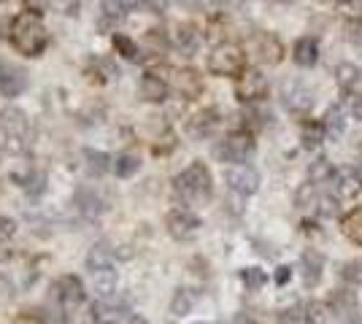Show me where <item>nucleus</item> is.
<instances>
[{"mask_svg": "<svg viewBox=\"0 0 362 324\" xmlns=\"http://www.w3.org/2000/svg\"><path fill=\"white\" fill-rule=\"evenodd\" d=\"M216 127H219V114H216V108H203V111H197L195 116H189V122H187L189 136L197 140L209 138Z\"/></svg>", "mask_w": 362, "mask_h": 324, "instance_id": "obj_19", "label": "nucleus"}, {"mask_svg": "<svg viewBox=\"0 0 362 324\" xmlns=\"http://www.w3.org/2000/svg\"><path fill=\"white\" fill-rule=\"evenodd\" d=\"M360 152H362V143H360Z\"/></svg>", "mask_w": 362, "mask_h": 324, "instance_id": "obj_52", "label": "nucleus"}, {"mask_svg": "<svg viewBox=\"0 0 362 324\" xmlns=\"http://www.w3.org/2000/svg\"><path fill=\"white\" fill-rule=\"evenodd\" d=\"M76 205H78V211H81V214L90 216V219L100 216L108 208L106 200H103L95 189H78V195H76Z\"/></svg>", "mask_w": 362, "mask_h": 324, "instance_id": "obj_22", "label": "nucleus"}, {"mask_svg": "<svg viewBox=\"0 0 362 324\" xmlns=\"http://www.w3.org/2000/svg\"><path fill=\"white\" fill-rule=\"evenodd\" d=\"M206 3H209V6H216V8H219V6H225L227 0H206Z\"/></svg>", "mask_w": 362, "mask_h": 324, "instance_id": "obj_51", "label": "nucleus"}, {"mask_svg": "<svg viewBox=\"0 0 362 324\" xmlns=\"http://www.w3.org/2000/svg\"><path fill=\"white\" fill-rule=\"evenodd\" d=\"M54 6L60 8L65 16H76L78 14V6H81V0H54Z\"/></svg>", "mask_w": 362, "mask_h": 324, "instance_id": "obj_43", "label": "nucleus"}, {"mask_svg": "<svg viewBox=\"0 0 362 324\" xmlns=\"http://www.w3.org/2000/svg\"><path fill=\"white\" fill-rule=\"evenodd\" d=\"M46 184H49V176H46V170H41V168H30V170H28V176L22 179L25 192H28V195H33V198L44 195Z\"/></svg>", "mask_w": 362, "mask_h": 324, "instance_id": "obj_32", "label": "nucleus"}, {"mask_svg": "<svg viewBox=\"0 0 362 324\" xmlns=\"http://www.w3.org/2000/svg\"><path fill=\"white\" fill-rule=\"evenodd\" d=\"M84 162L92 176H106L108 170H114V157L100 152V149H84Z\"/></svg>", "mask_w": 362, "mask_h": 324, "instance_id": "obj_24", "label": "nucleus"}, {"mask_svg": "<svg viewBox=\"0 0 362 324\" xmlns=\"http://www.w3.org/2000/svg\"><path fill=\"white\" fill-rule=\"evenodd\" d=\"M252 155H255V136L249 130H243V127L227 133L225 140L216 149V157L222 162H233V165H243Z\"/></svg>", "mask_w": 362, "mask_h": 324, "instance_id": "obj_4", "label": "nucleus"}, {"mask_svg": "<svg viewBox=\"0 0 362 324\" xmlns=\"http://www.w3.org/2000/svg\"><path fill=\"white\" fill-rule=\"evenodd\" d=\"M335 78H338V84L346 90V92H360V84H362V73L360 68H354V65H338V71H335Z\"/></svg>", "mask_w": 362, "mask_h": 324, "instance_id": "obj_29", "label": "nucleus"}, {"mask_svg": "<svg viewBox=\"0 0 362 324\" xmlns=\"http://www.w3.org/2000/svg\"><path fill=\"white\" fill-rule=\"evenodd\" d=\"M8 38H11V47L25 57H41L44 49L49 47L46 25L41 22V16L30 14V11H22V14L14 16Z\"/></svg>", "mask_w": 362, "mask_h": 324, "instance_id": "obj_1", "label": "nucleus"}, {"mask_svg": "<svg viewBox=\"0 0 362 324\" xmlns=\"http://www.w3.org/2000/svg\"><path fill=\"white\" fill-rule=\"evenodd\" d=\"M319 192H317V184H300L298 186V192H295V205L300 208V211H317L319 208Z\"/></svg>", "mask_w": 362, "mask_h": 324, "instance_id": "obj_31", "label": "nucleus"}, {"mask_svg": "<svg viewBox=\"0 0 362 324\" xmlns=\"http://www.w3.org/2000/svg\"><path fill=\"white\" fill-rule=\"evenodd\" d=\"M268 78L262 71H257V68H246L238 81H235V97L241 100V103H257V100H262L265 95H268Z\"/></svg>", "mask_w": 362, "mask_h": 324, "instance_id": "obj_6", "label": "nucleus"}, {"mask_svg": "<svg viewBox=\"0 0 362 324\" xmlns=\"http://www.w3.org/2000/svg\"><path fill=\"white\" fill-rule=\"evenodd\" d=\"M124 16H127V3L124 0H103L98 19H95V28L103 35H114V32H119V25L124 22Z\"/></svg>", "mask_w": 362, "mask_h": 324, "instance_id": "obj_9", "label": "nucleus"}, {"mask_svg": "<svg viewBox=\"0 0 362 324\" xmlns=\"http://www.w3.org/2000/svg\"><path fill=\"white\" fill-rule=\"evenodd\" d=\"M233 324H255V322H252L249 316H238V319H235V322H233Z\"/></svg>", "mask_w": 362, "mask_h": 324, "instance_id": "obj_50", "label": "nucleus"}, {"mask_svg": "<svg viewBox=\"0 0 362 324\" xmlns=\"http://www.w3.org/2000/svg\"><path fill=\"white\" fill-rule=\"evenodd\" d=\"M90 287L92 292L98 294V300H106V297H114L117 294V273H114V268H106V270H95L90 273Z\"/></svg>", "mask_w": 362, "mask_h": 324, "instance_id": "obj_20", "label": "nucleus"}, {"mask_svg": "<svg viewBox=\"0 0 362 324\" xmlns=\"http://www.w3.org/2000/svg\"><path fill=\"white\" fill-rule=\"evenodd\" d=\"M28 90V73L19 65H3L0 71V95L3 97H19Z\"/></svg>", "mask_w": 362, "mask_h": 324, "instance_id": "obj_14", "label": "nucleus"}, {"mask_svg": "<svg viewBox=\"0 0 362 324\" xmlns=\"http://www.w3.org/2000/svg\"><path fill=\"white\" fill-rule=\"evenodd\" d=\"M0 3H6V0H0Z\"/></svg>", "mask_w": 362, "mask_h": 324, "instance_id": "obj_53", "label": "nucleus"}, {"mask_svg": "<svg viewBox=\"0 0 362 324\" xmlns=\"http://www.w3.org/2000/svg\"><path fill=\"white\" fill-rule=\"evenodd\" d=\"M327 127H330L332 133H341V130H344V119H341V111H335V108H332L330 114H327Z\"/></svg>", "mask_w": 362, "mask_h": 324, "instance_id": "obj_45", "label": "nucleus"}, {"mask_svg": "<svg viewBox=\"0 0 362 324\" xmlns=\"http://www.w3.org/2000/svg\"><path fill=\"white\" fill-rule=\"evenodd\" d=\"M84 73H87V81L108 84V81H114V78L122 76V68L117 65V60H111V57H106V54H100V57H92Z\"/></svg>", "mask_w": 362, "mask_h": 324, "instance_id": "obj_16", "label": "nucleus"}, {"mask_svg": "<svg viewBox=\"0 0 362 324\" xmlns=\"http://www.w3.org/2000/svg\"><path fill=\"white\" fill-rule=\"evenodd\" d=\"M22 3H25V11L41 16V14H46V11L52 8V3H54V0H22Z\"/></svg>", "mask_w": 362, "mask_h": 324, "instance_id": "obj_41", "label": "nucleus"}, {"mask_svg": "<svg viewBox=\"0 0 362 324\" xmlns=\"http://www.w3.org/2000/svg\"><path fill=\"white\" fill-rule=\"evenodd\" d=\"M54 297L65 311H74L87 300V287L78 276L68 273V276H60L54 281Z\"/></svg>", "mask_w": 362, "mask_h": 324, "instance_id": "obj_7", "label": "nucleus"}, {"mask_svg": "<svg viewBox=\"0 0 362 324\" xmlns=\"http://www.w3.org/2000/svg\"><path fill=\"white\" fill-rule=\"evenodd\" d=\"M335 168L330 165V160H317L311 168H308V176H311V181H330Z\"/></svg>", "mask_w": 362, "mask_h": 324, "instance_id": "obj_37", "label": "nucleus"}, {"mask_svg": "<svg viewBox=\"0 0 362 324\" xmlns=\"http://www.w3.org/2000/svg\"><path fill=\"white\" fill-rule=\"evenodd\" d=\"M225 181L233 192L246 198V195H255L259 189V173L252 165H233L225 170Z\"/></svg>", "mask_w": 362, "mask_h": 324, "instance_id": "obj_10", "label": "nucleus"}, {"mask_svg": "<svg viewBox=\"0 0 362 324\" xmlns=\"http://www.w3.org/2000/svg\"><path fill=\"white\" fill-rule=\"evenodd\" d=\"M168 92H170V84H168V81L160 76V73L149 71V73H144V76H141V84H138V95H141L146 103H165Z\"/></svg>", "mask_w": 362, "mask_h": 324, "instance_id": "obj_13", "label": "nucleus"}, {"mask_svg": "<svg viewBox=\"0 0 362 324\" xmlns=\"http://www.w3.org/2000/svg\"><path fill=\"white\" fill-rule=\"evenodd\" d=\"M173 149H176V136H173L170 130H165V133H163V138H157V143L151 146V152H154V155H160V157L170 155Z\"/></svg>", "mask_w": 362, "mask_h": 324, "instance_id": "obj_39", "label": "nucleus"}, {"mask_svg": "<svg viewBox=\"0 0 362 324\" xmlns=\"http://www.w3.org/2000/svg\"><path fill=\"white\" fill-rule=\"evenodd\" d=\"M111 263H114V251H111L108 244H95V246L87 251V260H84V265H87L90 273H95V270H106V268H111Z\"/></svg>", "mask_w": 362, "mask_h": 324, "instance_id": "obj_23", "label": "nucleus"}, {"mask_svg": "<svg viewBox=\"0 0 362 324\" xmlns=\"http://www.w3.org/2000/svg\"><path fill=\"white\" fill-rule=\"evenodd\" d=\"M246 71V54L235 44H216L209 54V73L214 76H241Z\"/></svg>", "mask_w": 362, "mask_h": 324, "instance_id": "obj_3", "label": "nucleus"}, {"mask_svg": "<svg viewBox=\"0 0 362 324\" xmlns=\"http://www.w3.org/2000/svg\"><path fill=\"white\" fill-rule=\"evenodd\" d=\"M322 138H325V124L303 122V140H305V146H308V149L319 146V143H322Z\"/></svg>", "mask_w": 362, "mask_h": 324, "instance_id": "obj_36", "label": "nucleus"}, {"mask_svg": "<svg viewBox=\"0 0 362 324\" xmlns=\"http://www.w3.org/2000/svg\"><path fill=\"white\" fill-rule=\"evenodd\" d=\"M287 278H289V268H279V276H276V281H279V284H284Z\"/></svg>", "mask_w": 362, "mask_h": 324, "instance_id": "obj_49", "label": "nucleus"}, {"mask_svg": "<svg viewBox=\"0 0 362 324\" xmlns=\"http://www.w3.org/2000/svg\"><path fill=\"white\" fill-rule=\"evenodd\" d=\"M111 47H114V52L119 54V57H124V60H141V49H138V44L130 38V35H124V32H114V38H111Z\"/></svg>", "mask_w": 362, "mask_h": 324, "instance_id": "obj_30", "label": "nucleus"}, {"mask_svg": "<svg viewBox=\"0 0 362 324\" xmlns=\"http://www.w3.org/2000/svg\"><path fill=\"white\" fill-rule=\"evenodd\" d=\"M165 230L176 241H189L200 232V219L189 208H173L165 216Z\"/></svg>", "mask_w": 362, "mask_h": 324, "instance_id": "obj_8", "label": "nucleus"}, {"mask_svg": "<svg viewBox=\"0 0 362 324\" xmlns=\"http://www.w3.org/2000/svg\"><path fill=\"white\" fill-rule=\"evenodd\" d=\"M246 49L252 54V60L262 62V65H279L284 60V47L281 41L273 35V32L265 30H257L246 38Z\"/></svg>", "mask_w": 362, "mask_h": 324, "instance_id": "obj_5", "label": "nucleus"}, {"mask_svg": "<svg viewBox=\"0 0 362 324\" xmlns=\"http://www.w3.org/2000/svg\"><path fill=\"white\" fill-rule=\"evenodd\" d=\"M173 90H176L179 97H184V100H195V97L203 95V78H200V73L192 71V68H181V71L173 73Z\"/></svg>", "mask_w": 362, "mask_h": 324, "instance_id": "obj_15", "label": "nucleus"}, {"mask_svg": "<svg viewBox=\"0 0 362 324\" xmlns=\"http://www.w3.org/2000/svg\"><path fill=\"white\" fill-rule=\"evenodd\" d=\"M16 232V222L14 219H8V216L0 214V244H6L8 238H14Z\"/></svg>", "mask_w": 362, "mask_h": 324, "instance_id": "obj_42", "label": "nucleus"}, {"mask_svg": "<svg viewBox=\"0 0 362 324\" xmlns=\"http://www.w3.org/2000/svg\"><path fill=\"white\" fill-rule=\"evenodd\" d=\"M241 281H243V287H246V289L257 292V289H262V287H265L268 276H265V270H259V268H246V270H241Z\"/></svg>", "mask_w": 362, "mask_h": 324, "instance_id": "obj_35", "label": "nucleus"}, {"mask_svg": "<svg viewBox=\"0 0 362 324\" xmlns=\"http://www.w3.org/2000/svg\"><path fill=\"white\" fill-rule=\"evenodd\" d=\"M138 170H141V157L136 152H122L114 157V173L117 179H133Z\"/></svg>", "mask_w": 362, "mask_h": 324, "instance_id": "obj_26", "label": "nucleus"}, {"mask_svg": "<svg viewBox=\"0 0 362 324\" xmlns=\"http://www.w3.org/2000/svg\"><path fill=\"white\" fill-rule=\"evenodd\" d=\"M28 127H30V119L22 108L8 106L0 111V130H3L6 140H22L28 136Z\"/></svg>", "mask_w": 362, "mask_h": 324, "instance_id": "obj_11", "label": "nucleus"}, {"mask_svg": "<svg viewBox=\"0 0 362 324\" xmlns=\"http://www.w3.org/2000/svg\"><path fill=\"white\" fill-rule=\"evenodd\" d=\"M351 111H354V116L362 122V90L357 92V97H354V106H351Z\"/></svg>", "mask_w": 362, "mask_h": 324, "instance_id": "obj_47", "label": "nucleus"}, {"mask_svg": "<svg viewBox=\"0 0 362 324\" xmlns=\"http://www.w3.org/2000/svg\"><path fill=\"white\" fill-rule=\"evenodd\" d=\"M292 57H295V62H298V65H303V68L317 65V60H319L317 38H311V35H303V38H298V41H295V49H292Z\"/></svg>", "mask_w": 362, "mask_h": 324, "instance_id": "obj_21", "label": "nucleus"}, {"mask_svg": "<svg viewBox=\"0 0 362 324\" xmlns=\"http://www.w3.org/2000/svg\"><path fill=\"white\" fill-rule=\"evenodd\" d=\"M344 35H346V41L351 44H362V19L360 16H351L344 22Z\"/></svg>", "mask_w": 362, "mask_h": 324, "instance_id": "obj_38", "label": "nucleus"}, {"mask_svg": "<svg viewBox=\"0 0 362 324\" xmlns=\"http://www.w3.org/2000/svg\"><path fill=\"white\" fill-rule=\"evenodd\" d=\"M146 47H149V54L160 57V54H165V49L173 47V44H170V38L165 35L163 28H151V30H146Z\"/></svg>", "mask_w": 362, "mask_h": 324, "instance_id": "obj_34", "label": "nucleus"}, {"mask_svg": "<svg viewBox=\"0 0 362 324\" xmlns=\"http://www.w3.org/2000/svg\"><path fill=\"white\" fill-rule=\"evenodd\" d=\"M330 306L335 313L351 316V313H357V294L351 292V289H335L330 294Z\"/></svg>", "mask_w": 362, "mask_h": 324, "instance_id": "obj_27", "label": "nucleus"}, {"mask_svg": "<svg viewBox=\"0 0 362 324\" xmlns=\"http://www.w3.org/2000/svg\"><path fill=\"white\" fill-rule=\"evenodd\" d=\"M330 181H335V192H338V198H354V195L362 189L360 170L351 168V165H344V168L335 170Z\"/></svg>", "mask_w": 362, "mask_h": 324, "instance_id": "obj_18", "label": "nucleus"}, {"mask_svg": "<svg viewBox=\"0 0 362 324\" xmlns=\"http://www.w3.org/2000/svg\"><path fill=\"white\" fill-rule=\"evenodd\" d=\"M322 265H325V257L314 251V248H308L305 254H303V278H305V287H314L322 276Z\"/></svg>", "mask_w": 362, "mask_h": 324, "instance_id": "obj_25", "label": "nucleus"}, {"mask_svg": "<svg viewBox=\"0 0 362 324\" xmlns=\"http://www.w3.org/2000/svg\"><path fill=\"white\" fill-rule=\"evenodd\" d=\"M170 44L184 57H195L200 44H203V35H200V30H197L192 22H181V25H176V32H173Z\"/></svg>", "mask_w": 362, "mask_h": 324, "instance_id": "obj_12", "label": "nucleus"}, {"mask_svg": "<svg viewBox=\"0 0 362 324\" xmlns=\"http://www.w3.org/2000/svg\"><path fill=\"white\" fill-rule=\"evenodd\" d=\"M173 192L181 203H209L214 195V179L206 162L195 160L189 168L173 179Z\"/></svg>", "mask_w": 362, "mask_h": 324, "instance_id": "obj_2", "label": "nucleus"}, {"mask_svg": "<svg viewBox=\"0 0 362 324\" xmlns=\"http://www.w3.org/2000/svg\"><path fill=\"white\" fill-rule=\"evenodd\" d=\"M168 6H170V0H146V8L151 14H163V11H168Z\"/></svg>", "mask_w": 362, "mask_h": 324, "instance_id": "obj_46", "label": "nucleus"}, {"mask_svg": "<svg viewBox=\"0 0 362 324\" xmlns=\"http://www.w3.org/2000/svg\"><path fill=\"white\" fill-rule=\"evenodd\" d=\"M341 278L349 281V284H362V260H351V263L344 265Z\"/></svg>", "mask_w": 362, "mask_h": 324, "instance_id": "obj_40", "label": "nucleus"}, {"mask_svg": "<svg viewBox=\"0 0 362 324\" xmlns=\"http://www.w3.org/2000/svg\"><path fill=\"white\" fill-rule=\"evenodd\" d=\"M195 308V292L192 289H176L173 292V300H170V313H176V316H184V313H189V311Z\"/></svg>", "mask_w": 362, "mask_h": 324, "instance_id": "obj_33", "label": "nucleus"}, {"mask_svg": "<svg viewBox=\"0 0 362 324\" xmlns=\"http://www.w3.org/2000/svg\"><path fill=\"white\" fill-rule=\"evenodd\" d=\"M325 311H327L325 303H311L308 306V322H322L325 319Z\"/></svg>", "mask_w": 362, "mask_h": 324, "instance_id": "obj_44", "label": "nucleus"}, {"mask_svg": "<svg viewBox=\"0 0 362 324\" xmlns=\"http://www.w3.org/2000/svg\"><path fill=\"white\" fill-rule=\"evenodd\" d=\"M341 6H349L351 8V14H362V11H357V6L362 8V0H338Z\"/></svg>", "mask_w": 362, "mask_h": 324, "instance_id": "obj_48", "label": "nucleus"}, {"mask_svg": "<svg viewBox=\"0 0 362 324\" xmlns=\"http://www.w3.org/2000/svg\"><path fill=\"white\" fill-rule=\"evenodd\" d=\"M341 230L351 244L362 246V208H354L341 219Z\"/></svg>", "mask_w": 362, "mask_h": 324, "instance_id": "obj_28", "label": "nucleus"}, {"mask_svg": "<svg viewBox=\"0 0 362 324\" xmlns=\"http://www.w3.org/2000/svg\"><path fill=\"white\" fill-rule=\"evenodd\" d=\"M281 97H284V106H287L289 111H308V108H311V90H308L303 81H295V78L284 81Z\"/></svg>", "mask_w": 362, "mask_h": 324, "instance_id": "obj_17", "label": "nucleus"}]
</instances>
